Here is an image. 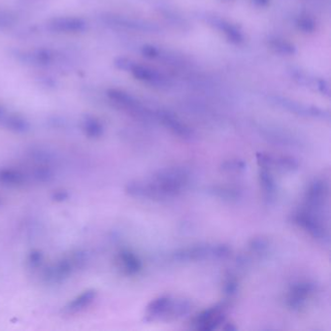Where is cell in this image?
Instances as JSON below:
<instances>
[{"label":"cell","instance_id":"obj_6","mask_svg":"<svg viewBox=\"0 0 331 331\" xmlns=\"http://www.w3.org/2000/svg\"><path fill=\"white\" fill-rule=\"evenodd\" d=\"M328 183L323 179L315 180L306 192L303 207L321 215V211L328 200Z\"/></svg>","mask_w":331,"mask_h":331},{"label":"cell","instance_id":"obj_27","mask_svg":"<svg viewBox=\"0 0 331 331\" xmlns=\"http://www.w3.org/2000/svg\"><path fill=\"white\" fill-rule=\"evenodd\" d=\"M222 171L240 172L246 169V163L241 159H229L221 164Z\"/></svg>","mask_w":331,"mask_h":331},{"label":"cell","instance_id":"obj_35","mask_svg":"<svg viewBox=\"0 0 331 331\" xmlns=\"http://www.w3.org/2000/svg\"><path fill=\"white\" fill-rule=\"evenodd\" d=\"M270 0H253V3L257 6V7H265L269 4Z\"/></svg>","mask_w":331,"mask_h":331},{"label":"cell","instance_id":"obj_13","mask_svg":"<svg viewBox=\"0 0 331 331\" xmlns=\"http://www.w3.org/2000/svg\"><path fill=\"white\" fill-rule=\"evenodd\" d=\"M133 77L139 81L150 84L157 88H164L168 86V81L166 77L161 74L157 73L156 71L151 69L146 66H142L139 64H134L133 67L130 70Z\"/></svg>","mask_w":331,"mask_h":331},{"label":"cell","instance_id":"obj_34","mask_svg":"<svg viewBox=\"0 0 331 331\" xmlns=\"http://www.w3.org/2000/svg\"><path fill=\"white\" fill-rule=\"evenodd\" d=\"M68 197H69V193L63 190L56 191L53 193V196H52V198L55 200V202H63L66 199H68Z\"/></svg>","mask_w":331,"mask_h":331},{"label":"cell","instance_id":"obj_38","mask_svg":"<svg viewBox=\"0 0 331 331\" xmlns=\"http://www.w3.org/2000/svg\"><path fill=\"white\" fill-rule=\"evenodd\" d=\"M228 1H229V0H228Z\"/></svg>","mask_w":331,"mask_h":331},{"label":"cell","instance_id":"obj_18","mask_svg":"<svg viewBox=\"0 0 331 331\" xmlns=\"http://www.w3.org/2000/svg\"><path fill=\"white\" fill-rule=\"evenodd\" d=\"M209 24L211 26H213L214 28L222 31L224 33L225 37L227 38V40L233 44H240L244 40V36H243L242 32L233 25L229 24L228 22H226L224 20H221L220 18L212 17L209 20Z\"/></svg>","mask_w":331,"mask_h":331},{"label":"cell","instance_id":"obj_37","mask_svg":"<svg viewBox=\"0 0 331 331\" xmlns=\"http://www.w3.org/2000/svg\"><path fill=\"white\" fill-rule=\"evenodd\" d=\"M0 205H1V200H0Z\"/></svg>","mask_w":331,"mask_h":331},{"label":"cell","instance_id":"obj_30","mask_svg":"<svg viewBox=\"0 0 331 331\" xmlns=\"http://www.w3.org/2000/svg\"><path fill=\"white\" fill-rule=\"evenodd\" d=\"M13 22L14 18L12 15L5 11H0V28H7L11 26Z\"/></svg>","mask_w":331,"mask_h":331},{"label":"cell","instance_id":"obj_29","mask_svg":"<svg viewBox=\"0 0 331 331\" xmlns=\"http://www.w3.org/2000/svg\"><path fill=\"white\" fill-rule=\"evenodd\" d=\"M238 289V284L236 282L234 278H229L227 279V281L225 282V286H224V291L228 296H233L236 291Z\"/></svg>","mask_w":331,"mask_h":331},{"label":"cell","instance_id":"obj_9","mask_svg":"<svg viewBox=\"0 0 331 331\" xmlns=\"http://www.w3.org/2000/svg\"><path fill=\"white\" fill-rule=\"evenodd\" d=\"M316 291V285L314 283L302 281L293 284L290 287L287 295V304L290 309L299 311L307 304V301L313 296Z\"/></svg>","mask_w":331,"mask_h":331},{"label":"cell","instance_id":"obj_36","mask_svg":"<svg viewBox=\"0 0 331 331\" xmlns=\"http://www.w3.org/2000/svg\"><path fill=\"white\" fill-rule=\"evenodd\" d=\"M6 115H7V114H6L5 110H4L2 107H0V123L3 121V119L5 118Z\"/></svg>","mask_w":331,"mask_h":331},{"label":"cell","instance_id":"obj_24","mask_svg":"<svg viewBox=\"0 0 331 331\" xmlns=\"http://www.w3.org/2000/svg\"><path fill=\"white\" fill-rule=\"evenodd\" d=\"M273 166H278L280 169H283L284 171H294L297 170L299 167V162L291 157V156H281V157H273Z\"/></svg>","mask_w":331,"mask_h":331},{"label":"cell","instance_id":"obj_2","mask_svg":"<svg viewBox=\"0 0 331 331\" xmlns=\"http://www.w3.org/2000/svg\"><path fill=\"white\" fill-rule=\"evenodd\" d=\"M193 311V303L185 298L162 295L154 298L145 310V320L170 321L188 316Z\"/></svg>","mask_w":331,"mask_h":331},{"label":"cell","instance_id":"obj_17","mask_svg":"<svg viewBox=\"0 0 331 331\" xmlns=\"http://www.w3.org/2000/svg\"><path fill=\"white\" fill-rule=\"evenodd\" d=\"M28 176L20 169L1 168L0 169V185L5 187L17 188L22 187L28 182Z\"/></svg>","mask_w":331,"mask_h":331},{"label":"cell","instance_id":"obj_7","mask_svg":"<svg viewBox=\"0 0 331 331\" xmlns=\"http://www.w3.org/2000/svg\"><path fill=\"white\" fill-rule=\"evenodd\" d=\"M108 97L121 109L126 111L136 118L143 120H148L150 118L151 114L149 110H147L134 97L123 91L110 90L108 91Z\"/></svg>","mask_w":331,"mask_h":331},{"label":"cell","instance_id":"obj_16","mask_svg":"<svg viewBox=\"0 0 331 331\" xmlns=\"http://www.w3.org/2000/svg\"><path fill=\"white\" fill-rule=\"evenodd\" d=\"M157 117L162 124L169 128V130H171L175 135H178L182 138H190L192 136V130L172 113L159 111L157 113Z\"/></svg>","mask_w":331,"mask_h":331},{"label":"cell","instance_id":"obj_33","mask_svg":"<svg viewBox=\"0 0 331 331\" xmlns=\"http://www.w3.org/2000/svg\"><path fill=\"white\" fill-rule=\"evenodd\" d=\"M317 90L323 95V96H326V97H329L330 95V88H329V85L324 81V80H318L317 82Z\"/></svg>","mask_w":331,"mask_h":331},{"label":"cell","instance_id":"obj_21","mask_svg":"<svg viewBox=\"0 0 331 331\" xmlns=\"http://www.w3.org/2000/svg\"><path fill=\"white\" fill-rule=\"evenodd\" d=\"M4 126L16 133H25L29 130V124L28 121L19 115H6L1 122Z\"/></svg>","mask_w":331,"mask_h":331},{"label":"cell","instance_id":"obj_5","mask_svg":"<svg viewBox=\"0 0 331 331\" xmlns=\"http://www.w3.org/2000/svg\"><path fill=\"white\" fill-rule=\"evenodd\" d=\"M295 221L313 238L322 242L329 241L328 228L325 226V223L319 214L301 208L295 215Z\"/></svg>","mask_w":331,"mask_h":331},{"label":"cell","instance_id":"obj_22","mask_svg":"<svg viewBox=\"0 0 331 331\" xmlns=\"http://www.w3.org/2000/svg\"><path fill=\"white\" fill-rule=\"evenodd\" d=\"M30 177H32L37 183L48 184L55 179V172L48 166V163H39L36 167H34Z\"/></svg>","mask_w":331,"mask_h":331},{"label":"cell","instance_id":"obj_11","mask_svg":"<svg viewBox=\"0 0 331 331\" xmlns=\"http://www.w3.org/2000/svg\"><path fill=\"white\" fill-rule=\"evenodd\" d=\"M48 27L57 33H78L86 29L87 24L80 18L62 17L52 20Z\"/></svg>","mask_w":331,"mask_h":331},{"label":"cell","instance_id":"obj_25","mask_svg":"<svg viewBox=\"0 0 331 331\" xmlns=\"http://www.w3.org/2000/svg\"><path fill=\"white\" fill-rule=\"evenodd\" d=\"M269 248V241L263 237L255 238L250 243V249L253 253H256L259 256L264 255Z\"/></svg>","mask_w":331,"mask_h":331},{"label":"cell","instance_id":"obj_19","mask_svg":"<svg viewBox=\"0 0 331 331\" xmlns=\"http://www.w3.org/2000/svg\"><path fill=\"white\" fill-rule=\"evenodd\" d=\"M260 181L265 200L268 203L274 202L276 199L277 186L275 179L272 176L270 170L266 168H262L260 172Z\"/></svg>","mask_w":331,"mask_h":331},{"label":"cell","instance_id":"obj_12","mask_svg":"<svg viewBox=\"0 0 331 331\" xmlns=\"http://www.w3.org/2000/svg\"><path fill=\"white\" fill-rule=\"evenodd\" d=\"M107 23L111 25L120 27V28L136 30V31H144V32H155L159 28L156 26L149 24L140 20H134L126 17H120V16H109L106 18Z\"/></svg>","mask_w":331,"mask_h":331},{"label":"cell","instance_id":"obj_3","mask_svg":"<svg viewBox=\"0 0 331 331\" xmlns=\"http://www.w3.org/2000/svg\"><path fill=\"white\" fill-rule=\"evenodd\" d=\"M88 261L87 254L77 250L61 258L45 270L44 279L48 284H60L68 279L75 271L83 268Z\"/></svg>","mask_w":331,"mask_h":331},{"label":"cell","instance_id":"obj_15","mask_svg":"<svg viewBox=\"0 0 331 331\" xmlns=\"http://www.w3.org/2000/svg\"><path fill=\"white\" fill-rule=\"evenodd\" d=\"M97 292L95 290H87L77 295L64 307L63 312L67 315H75L85 311L97 299Z\"/></svg>","mask_w":331,"mask_h":331},{"label":"cell","instance_id":"obj_28","mask_svg":"<svg viewBox=\"0 0 331 331\" xmlns=\"http://www.w3.org/2000/svg\"><path fill=\"white\" fill-rule=\"evenodd\" d=\"M296 26L304 33H313L316 29L315 22L308 17H301L297 20Z\"/></svg>","mask_w":331,"mask_h":331},{"label":"cell","instance_id":"obj_4","mask_svg":"<svg viewBox=\"0 0 331 331\" xmlns=\"http://www.w3.org/2000/svg\"><path fill=\"white\" fill-rule=\"evenodd\" d=\"M230 249L225 245H197L180 249L172 254V260L179 262H200L210 259H225L230 255Z\"/></svg>","mask_w":331,"mask_h":331},{"label":"cell","instance_id":"obj_23","mask_svg":"<svg viewBox=\"0 0 331 331\" xmlns=\"http://www.w3.org/2000/svg\"><path fill=\"white\" fill-rule=\"evenodd\" d=\"M268 45L272 51L282 55H292L295 54V47L287 40L272 38L268 42Z\"/></svg>","mask_w":331,"mask_h":331},{"label":"cell","instance_id":"obj_32","mask_svg":"<svg viewBox=\"0 0 331 331\" xmlns=\"http://www.w3.org/2000/svg\"><path fill=\"white\" fill-rule=\"evenodd\" d=\"M135 63L133 61H131L130 59L128 58H119L117 61H116V65L119 69L125 70V71H130L131 68L133 67Z\"/></svg>","mask_w":331,"mask_h":331},{"label":"cell","instance_id":"obj_20","mask_svg":"<svg viewBox=\"0 0 331 331\" xmlns=\"http://www.w3.org/2000/svg\"><path fill=\"white\" fill-rule=\"evenodd\" d=\"M82 130L87 137L97 139L103 135L104 127L101 122L96 117L87 116L82 122Z\"/></svg>","mask_w":331,"mask_h":331},{"label":"cell","instance_id":"obj_10","mask_svg":"<svg viewBox=\"0 0 331 331\" xmlns=\"http://www.w3.org/2000/svg\"><path fill=\"white\" fill-rule=\"evenodd\" d=\"M275 103L280 105L281 107L290 111L294 114L301 115V116H309L313 118H319V119H326L329 117V114L327 112H324L317 107L313 106H307L304 105L302 103L296 102L294 100H291L289 98H284V97H275L274 98Z\"/></svg>","mask_w":331,"mask_h":331},{"label":"cell","instance_id":"obj_14","mask_svg":"<svg viewBox=\"0 0 331 331\" xmlns=\"http://www.w3.org/2000/svg\"><path fill=\"white\" fill-rule=\"evenodd\" d=\"M118 263L122 271L127 276H134L142 269V262L130 250L124 249L118 254Z\"/></svg>","mask_w":331,"mask_h":331},{"label":"cell","instance_id":"obj_26","mask_svg":"<svg viewBox=\"0 0 331 331\" xmlns=\"http://www.w3.org/2000/svg\"><path fill=\"white\" fill-rule=\"evenodd\" d=\"M44 262V254L39 250H32L28 254L27 263L30 269H38Z\"/></svg>","mask_w":331,"mask_h":331},{"label":"cell","instance_id":"obj_8","mask_svg":"<svg viewBox=\"0 0 331 331\" xmlns=\"http://www.w3.org/2000/svg\"><path fill=\"white\" fill-rule=\"evenodd\" d=\"M225 305L218 304L202 311L193 320L197 329L214 330L225 320Z\"/></svg>","mask_w":331,"mask_h":331},{"label":"cell","instance_id":"obj_1","mask_svg":"<svg viewBox=\"0 0 331 331\" xmlns=\"http://www.w3.org/2000/svg\"><path fill=\"white\" fill-rule=\"evenodd\" d=\"M189 183V174L185 169L173 167L155 172L147 180H134L125 186L129 196L149 200H167L177 197Z\"/></svg>","mask_w":331,"mask_h":331},{"label":"cell","instance_id":"obj_31","mask_svg":"<svg viewBox=\"0 0 331 331\" xmlns=\"http://www.w3.org/2000/svg\"><path fill=\"white\" fill-rule=\"evenodd\" d=\"M142 54L147 58H155L159 55V51L151 45H146L142 48Z\"/></svg>","mask_w":331,"mask_h":331}]
</instances>
